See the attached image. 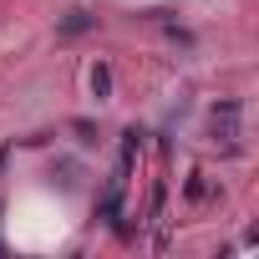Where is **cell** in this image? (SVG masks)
Instances as JSON below:
<instances>
[{
	"label": "cell",
	"mask_w": 259,
	"mask_h": 259,
	"mask_svg": "<svg viewBox=\"0 0 259 259\" xmlns=\"http://www.w3.org/2000/svg\"><path fill=\"white\" fill-rule=\"evenodd\" d=\"M92 26H97V16H87V11H66L56 31H61V36H87Z\"/></svg>",
	"instance_id": "1"
},
{
	"label": "cell",
	"mask_w": 259,
	"mask_h": 259,
	"mask_svg": "<svg viewBox=\"0 0 259 259\" xmlns=\"http://www.w3.org/2000/svg\"><path fill=\"white\" fill-rule=\"evenodd\" d=\"M92 92H97V102H102V97H112V71H107V66H97V71H92Z\"/></svg>",
	"instance_id": "2"
},
{
	"label": "cell",
	"mask_w": 259,
	"mask_h": 259,
	"mask_svg": "<svg viewBox=\"0 0 259 259\" xmlns=\"http://www.w3.org/2000/svg\"><path fill=\"white\" fill-rule=\"evenodd\" d=\"M203 193H208V183H203V173H193V178H188V198H193V203H198V198H203Z\"/></svg>",
	"instance_id": "3"
}]
</instances>
